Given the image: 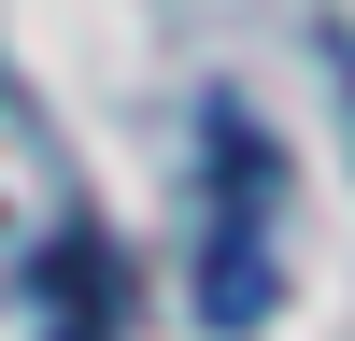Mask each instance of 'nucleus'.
Segmentation results:
<instances>
[{
    "label": "nucleus",
    "instance_id": "obj_2",
    "mask_svg": "<svg viewBox=\"0 0 355 341\" xmlns=\"http://www.w3.org/2000/svg\"><path fill=\"white\" fill-rule=\"evenodd\" d=\"M100 242L85 227V185H71V142L43 128V100H28V71L0 57V313H28L71 256Z\"/></svg>",
    "mask_w": 355,
    "mask_h": 341
},
{
    "label": "nucleus",
    "instance_id": "obj_1",
    "mask_svg": "<svg viewBox=\"0 0 355 341\" xmlns=\"http://www.w3.org/2000/svg\"><path fill=\"white\" fill-rule=\"evenodd\" d=\"M199 170H214V199H199V313L214 327H270L284 313V157L242 100H214Z\"/></svg>",
    "mask_w": 355,
    "mask_h": 341
}]
</instances>
